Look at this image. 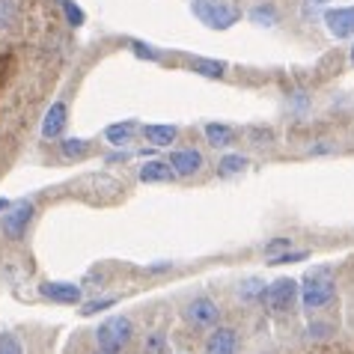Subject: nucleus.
<instances>
[{"label": "nucleus", "mask_w": 354, "mask_h": 354, "mask_svg": "<svg viewBox=\"0 0 354 354\" xmlns=\"http://www.w3.org/2000/svg\"><path fill=\"white\" fill-rule=\"evenodd\" d=\"M131 337H134V324L129 316H111L95 328V346L104 354H122L129 348Z\"/></svg>", "instance_id": "1"}, {"label": "nucleus", "mask_w": 354, "mask_h": 354, "mask_svg": "<svg viewBox=\"0 0 354 354\" xmlns=\"http://www.w3.org/2000/svg\"><path fill=\"white\" fill-rule=\"evenodd\" d=\"M301 289V304L307 310H319L324 304L333 301V295H337V283H333V274L328 268H316L310 271L307 277H304V286Z\"/></svg>", "instance_id": "2"}, {"label": "nucleus", "mask_w": 354, "mask_h": 354, "mask_svg": "<svg viewBox=\"0 0 354 354\" xmlns=\"http://www.w3.org/2000/svg\"><path fill=\"white\" fill-rule=\"evenodd\" d=\"M194 15L212 30H230L241 18L239 9L230 6L226 0H194Z\"/></svg>", "instance_id": "3"}, {"label": "nucleus", "mask_w": 354, "mask_h": 354, "mask_svg": "<svg viewBox=\"0 0 354 354\" xmlns=\"http://www.w3.org/2000/svg\"><path fill=\"white\" fill-rule=\"evenodd\" d=\"M33 214H36V205L30 200H18L12 205H6V212L0 214V226H3V235L6 239H24V232H27V226H30L33 221Z\"/></svg>", "instance_id": "4"}, {"label": "nucleus", "mask_w": 354, "mask_h": 354, "mask_svg": "<svg viewBox=\"0 0 354 354\" xmlns=\"http://www.w3.org/2000/svg\"><path fill=\"white\" fill-rule=\"evenodd\" d=\"M265 301L274 313H289L295 310V301H298V283L289 280V277H280L274 280L268 289H265Z\"/></svg>", "instance_id": "5"}, {"label": "nucleus", "mask_w": 354, "mask_h": 354, "mask_svg": "<svg viewBox=\"0 0 354 354\" xmlns=\"http://www.w3.org/2000/svg\"><path fill=\"white\" fill-rule=\"evenodd\" d=\"M185 319H188L194 328H214L218 319H221V310H218V304H214L212 298L200 295V298H194L188 307H185Z\"/></svg>", "instance_id": "6"}, {"label": "nucleus", "mask_w": 354, "mask_h": 354, "mask_svg": "<svg viewBox=\"0 0 354 354\" xmlns=\"http://www.w3.org/2000/svg\"><path fill=\"white\" fill-rule=\"evenodd\" d=\"M324 27L330 36L337 39H348L354 36V6H337L324 12Z\"/></svg>", "instance_id": "7"}, {"label": "nucleus", "mask_w": 354, "mask_h": 354, "mask_svg": "<svg viewBox=\"0 0 354 354\" xmlns=\"http://www.w3.org/2000/svg\"><path fill=\"white\" fill-rule=\"evenodd\" d=\"M205 354H239V333L232 328H212L205 339Z\"/></svg>", "instance_id": "8"}, {"label": "nucleus", "mask_w": 354, "mask_h": 354, "mask_svg": "<svg viewBox=\"0 0 354 354\" xmlns=\"http://www.w3.org/2000/svg\"><path fill=\"white\" fill-rule=\"evenodd\" d=\"M39 292H42V298L54 301V304H77V301H81V295H84L77 283H63V280L42 283V286H39Z\"/></svg>", "instance_id": "9"}, {"label": "nucleus", "mask_w": 354, "mask_h": 354, "mask_svg": "<svg viewBox=\"0 0 354 354\" xmlns=\"http://www.w3.org/2000/svg\"><path fill=\"white\" fill-rule=\"evenodd\" d=\"M167 164L173 167L176 176H194V173L203 170V155L196 149H173Z\"/></svg>", "instance_id": "10"}, {"label": "nucleus", "mask_w": 354, "mask_h": 354, "mask_svg": "<svg viewBox=\"0 0 354 354\" xmlns=\"http://www.w3.org/2000/svg\"><path fill=\"white\" fill-rule=\"evenodd\" d=\"M68 122V111H66V102H54L51 107H48L45 120H42V137H48V140H57V137L63 134Z\"/></svg>", "instance_id": "11"}, {"label": "nucleus", "mask_w": 354, "mask_h": 354, "mask_svg": "<svg viewBox=\"0 0 354 354\" xmlns=\"http://www.w3.org/2000/svg\"><path fill=\"white\" fill-rule=\"evenodd\" d=\"M173 176L176 173L167 161H146L140 167V182H170Z\"/></svg>", "instance_id": "12"}, {"label": "nucleus", "mask_w": 354, "mask_h": 354, "mask_svg": "<svg viewBox=\"0 0 354 354\" xmlns=\"http://www.w3.org/2000/svg\"><path fill=\"white\" fill-rule=\"evenodd\" d=\"M143 137L155 149H161V146H170L176 140V125H143Z\"/></svg>", "instance_id": "13"}, {"label": "nucleus", "mask_w": 354, "mask_h": 354, "mask_svg": "<svg viewBox=\"0 0 354 354\" xmlns=\"http://www.w3.org/2000/svg\"><path fill=\"white\" fill-rule=\"evenodd\" d=\"M134 131H137V125L129 120V122L107 125V129H104V137H107V143H113V146H125V143H131Z\"/></svg>", "instance_id": "14"}, {"label": "nucleus", "mask_w": 354, "mask_h": 354, "mask_svg": "<svg viewBox=\"0 0 354 354\" xmlns=\"http://www.w3.org/2000/svg\"><path fill=\"white\" fill-rule=\"evenodd\" d=\"M203 131H205V140H209L212 146H230L232 137H235V131L230 129V125H223V122H209Z\"/></svg>", "instance_id": "15"}, {"label": "nucleus", "mask_w": 354, "mask_h": 354, "mask_svg": "<svg viewBox=\"0 0 354 354\" xmlns=\"http://www.w3.org/2000/svg\"><path fill=\"white\" fill-rule=\"evenodd\" d=\"M239 298L241 301H248V304H253V301H265V283L259 280V277H248L239 286Z\"/></svg>", "instance_id": "16"}, {"label": "nucleus", "mask_w": 354, "mask_h": 354, "mask_svg": "<svg viewBox=\"0 0 354 354\" xmlns=\"http://www.w3.org/2000/svg\"><path fill=\"white\" fill-rule=\"evenodd\" d=\"M191 68L196 75H203V77H223V72H226V63H221V60H196L191 63Z\"/></svg>", "instance_id": "17"}, {"label": "nucleus", "mask_w": 354, "mask_h": 354, "mask_svg": "<svg viewBox=\"0 0 354 354\" xmlns=\"http://www.w3.org/2000/svg\"><path fill=\"white\" fill-rule=\"evenodd\" d=\"M250 21L259 24V27H274V24H277V9H274L271 3L253 6V9H250Z\"/></svg>", "instance_id": "18"}, {"label": "nucleus", "mask_w": 354, "mask_h": 354, "mask_svg": "<svg viewBox=\"0 0 354 354\" xmlns=\"http://www.w3.org/2000/svg\"><path fill=\"white\" fill-rule=\"evenodd\" d=\"M18 21V0H0V30H9Z\"/></svg>", "instance_id": "19"}, {"label": "nucleus", "mask_w": 354, "mask_h": 354, "mask_svg": "<svg viewBox=\"0 0 354 354\" xmlns=\"http://www.w3.org/2000/svg\"><path fill=\"white\" fill-rule=\"evenodd\" d=\"M86 149H90V146H86V140H81V137H68V140L60 143V152L66 158H84Z\"/></svg>", "instance_id": "20"}, {"label": "nucleus", "mask_w": 354, "mask_h": 354, "mask_svg": "<svg viewBox=\"0 0 354 354\" xmlns=\"http://www.w3.org/2000/svg\"><path fill=\"white\" fill-rule=\"evenodd\" d=\"M60 6H63V12H66V21L72 24V27H81V24L86 21L84 9H81V6H75L72 0H60Z\"/></svg>", "instance_id": "21"}, {"label": "nucleus", "mask_w": 354, "mask_h": 354, "mask_svg": "<svg viewBox=\"0 0 354 354\" xmlns=\"http://www.w3.org/2000/svg\"><path fill=\"white\" fill-rule=\"evenodd\" d=\"M0 354H24L21 339L15 333H0Z\"/></svg>", "instance_id": "22"}, {"label": "nucleus", "mask_w": 354, "mask_h": 354, "mask_svg": "<svg viewBox=\"0 0 354 354\" xmlns=\"http://www.w3.org/2000/svg\"><path fill=\"white\" fill-rule=\"evenodd\" d=\"M248 167V158L244 155H223L221 158V170L223 173H241Z\"/></svg>", "instance_id": "23"}, {"label": "nucleus", "mask_w": 354, "mask_h": 354, "mask_svg": "<svg viewBox=\"0 0 354 354\" xmlns=\"http://www.w3.org/2000/svg\"><path fill=\"white\" fill-rule=\"evenodd\" d=\"M116 298H98V301H86L84 304V310H81V316H95V313H102L107 307H113Z\"/></svg>", "instance_id": "24"}, {"label": "nucleus", "mask_w": 354, "mask_h": 354, "mask_svg": "<svg viewBox=\"0 0 354 354\" xmlns=\"http://www.w3.org/2000/svg\"><path fill=\"white\" fill-rule=\"evenodd\" d=\"M301 259H307L304 250H283V253H277V257H271L268 265H286V262H301Z\"/></svg>", "instance_id": "25"}, {"label": "nucleus", "mask_w": 354, "mask_h": 354, "mask_svg": "<svg viewBox=\"0 0 354 354\" xmlns=\"http://www.w3.org/2000/svg\"><path fill=\"white\" fill-rule=\"evenodd\" d=\"M146 354H164V337L161 333H152V337L146 339Z\"/></svg>", "instance_id": "26"}, {"label": "nucleus", "mask_w": 354, "mask_h": 354, "mask_svg": "<svg viewBox=\"0 0 354 354\" xmlns=\"http://www.w3.org/2000/svg\"><path fill=\"white\" fill-rule=\"evenodd\" d=\"M134 54L137 57H146V60H158V51H152V45H143V42H131Z\"/></svg>", "instance_id": "27"}, {"label": "nucleus", "mask_w": 354, "mask_h": 354, "mask_svg": "<svg viewBox=\"0 0 354 354\" xmlns=\"http://www.w3.org/2000/svg\"><path fill=\"white\" fill-rule=\"evenodd\" d=\"M280 250H289V239H274L271 244H265V253H268V257H277Z\"/></svg>", "instance_id": "28"}, {"label": "nucleus", "mask_w": 354, "mask_h": 354, "mask_svg": "<svg viewBox=\"0 0 354 354\" xmlns=\"http://www.w3.org/2000/svg\"><path fill=\"white\" fill-rule=\"evenodd\" d=\"M6 205H9V200H0V212H6Z\"/></svg>", "instance_id": "29"}, {"label": "nucleus", "mask_w": 354, "mask_h": 354, "mask_svg": "<svg viewBox=\"0 0 354 354\" xmlns=\"http://www.w3.org/2000/svg\"><path fill=\"white\" fill-rule=\"evenodd\" d=\"M348 60L354 63V45H351V51H348Z\"/></svg>", "instance_id": "30"}, {"label": "nucleus", "mask_w": 354, "mask_h": 354, "mask_svg": "<svg viewBox=\"0 0 354 354\" xmlns=\"http://www.w3.org/2000/svg\"><path fill=\"white\" fill-rule=\"evenodd\" d=\"M313 3H328V0H313Z\"/></svg>", "instance_id": "31"}, {"label": "nucleus", "mask_w": 354, "mask_h": 354, "mask_svg": "<svg viewBox=\"0 0 354 354\" xmlns=\"http://www.w3.org/2000/svg\"><path fill=\"white\" fill-rule=\"evenodd\" d=\"M95 354H104V351H95Z\"/></svg>", "instance_id": "32"}]
</instances>
